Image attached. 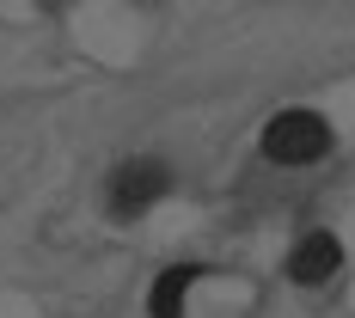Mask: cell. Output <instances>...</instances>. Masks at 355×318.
<instances>
[{
	"instance_id": "6da1fadb",
	"label": "cell",
	"mask_w": 355,
	"mask_h": 318,
	"mask_svg": "<svg viewBox=\"0 0 355 318\" xmlns=\"http://www.w3.org/2000/svg\"><path fill=\"white\" fill-rule=\"evenodd\" d=\"M324 147H331V123L319 110H282L263 129V159H276V166H313L324 159Z\"/></svg>"
},
{
	"instance_id": "7a4b0ae2",
	"label": "cell",
	"mask_w": 355,
	"mask_h": 318,
	"mask_svg": "<svg viewBox=\"0 0 355 318\" xmlns=\"http://www.w3.org/2000/svg\"><path fill=\"white\" fill-rule=\"evenodd\" d=\"M166 184H172V172H166V159H123L116 172H110V214H141L153 209L159 196H166Z\"/></svg>"
},
{
	"instance_id": "3957f363",
	"label": "cell",
	"mask_w": 355,
	"mask_h": 318,
	"mask_svg": "<svg viewBox=\"0 0 355 318\" xmlns=\"http://www.w3.org/2000/svg\"><path fill=\"white\" fill-rule=\"evenodd\" d=\"M337 263H343V245H337V233H306L300 245L288 251V282L300 288H319L337 276Z\"/></svg>"
},
{
	"instance_id": "277c9868",
	"label": "cell",
	"mask_w": 355,
	"mask_h": 318,
	"mask_svg": "<svg viewBox=\"0 0 355 318\" xmlns=\"http://www.w3.org/2000/svg\"><path fill=\"white\" fill-rule=\"evenodd\" d=\"M190 282H196V270H190V263H172V270H159V282H153V294H147L153 318H184Z\"/></svg>"
}]
</instances>
